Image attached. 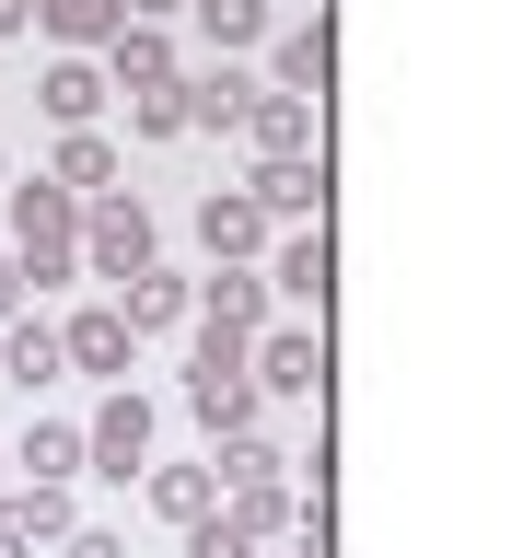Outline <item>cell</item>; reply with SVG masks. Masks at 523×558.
Wrapping results in <instances>:
<instances>
[{"mask_svg": "<svg viewBox=\"0 0 523 558\" xmlns=\"http://www.w3.org/2000/svg\"><path fill=\"white\" fill-rule=\"evenodd\" d=\"M12 256H24V279H59V244L82 233V209H70V186H12Z\"/></svg>", "mask_w": 523, "mask_h": 558, "instance_id": "cell-1", "label": "cell"}, {"mask_svg": "<svg viewBox=\"0 0 523 558\" xmlns=\"http://www.w3.org/2000/svg\"><path fill=\"white\" fill-rule=\"evenodd\" d=\"M82 244H94L105 279H139V268H151V209H139V198H94V209H82Z\"/></svg>", "mask_w": 523, "mask_h": 558, "instance_id": "cell-2", "label": "cell"}, {"mask_svg": "<svg viewBox=\"0 0 523 558\" xmlns=\"http://www.w3.org/2000/svg\"><path fill=\"white\" fill-rule=\"evenodd\" d=\"M139 453H151V408H139V396H105L94 430H82V465H94V477H139Z\"/></svg>", "mask_w": 523, "mask_h": 558, "instance_id": "cell-3", "label": "cell"}, {"mask_svg": "<svg viewBox=\"0 0 523 558\" xmlns=\"http://www.w3.org/2000/svg\"><path fill=\"white\" fill-rule=\"evenodd\" d=\"M244 198L268 209V221H303V209L326 198V163H314V151H291V163H256V186H244Z\"/></svg>", "mask_w": 523, "mask_h": 558, "instance_id": "cell-4", "label": "cell"}, {"mask_svg": "<svg viewBox=\"0 0 523 558\" xmlns=\"http://www.w3.org/2000/svg\"><path fill=\"white\" fill-rule=\"evenodd\" d=\"M35 24L59 35V47H117V24H129V0H35Z\"/></svg>", "mask_w": 523, "mask_h": 558, "instance_id": "cell-5", "label": "cell"}, {"mask_svg": "<svg viewBox=\"0 0 523 558\" xmlns=\"http://www.w3.org/2000/svg\"><path fill=\"white\" fill-rule=\"evenodd\" d=\"M174 94H186V129H244L256 82H244V70H198V82H174Z\"/></svg>", "mask_w": 523, "mask_h": 558, "instance_id": "cell-6", "label": "cell"}, {"mask_svg": "<svg viewBox=\"0 0 523 558\" xmlns=\"http://www.w3.org/2000/svg\"><path fill=\"white\" fill-rule=\"evenodd\" d=\"M256 233H268V209H256V198H221V186L198 198V244H209V256H256Z\"/></svg>", "mask_w": 523, "mask_h": 558, "instance_id": "cell-7", "label": "cell"}, {"mask_svg": "<svg viewBox=\"0 0 523 558\" xmlns=\"http://www.w3.org/2000/svg\"><path fill=\"white\" fill-rule=\"evenodd\" d=\"M244 129L268 140V163H291V151H314V105L303 94H256V105H244Z\"/></svg>", "mask_w": 523, "mask_h": 558, "instance_id": "cell-8", "label": "cell"}, {"mask_svg": "<svg viewBox=\"0 0 523 558\" xmlns=\"http://www.w3.org/2000/svg\"><path fill=\"white\" fill-rule=\"evenodd\" d=\"M151 512L163 523H209L221 512V465H163V477H151Z\"/></svg>", "mask_w": 523, "mask_h": 558, "instance_id": "cell-9", "label": "cell"}, {"mask_svg": "<svg viewBox=\"0 0 523 558\" xmlns=\"http://www.w3.org/2000/svg\"><path fill=\"white\" fill-rule=\"evenodd\" d=\"M59 349L82 361V373H129V314H70Z\"/></svg>", "mask_w": 523, "mask_h": 558, "instance_id": "cell-10", "label": "cell"}, {"mask_svg": "<svg viewBox=\"0 0 523 558\" xmlns=\"http://www.w3.org/2000/svg\"><path fill=\"white\" fill-rule=\"evenodd\" d=\"M105 59H117V82H129V94H163L174 82V47L151 24H117V47H105Z\"/></svg>", "mask_w": 523, "mask_h": 558, "instance_id": "cell-11", "label": "cell"}, {"mask_svg": "<svg viewBox=\"0 0 523 558\" xmlns=\"http://www.w3.org/2000/svg\"><path fill=\"white\" fill-rule=\"evenodd\" d=\"M0 523H12L24 547H35V535H70V477H24V488H12V512H0Z\"/></svg>", "mask_w": 523, "mask_h": 558, "instance_id": "cell-12", "label": "cell"}, {"mask_svg": "<svg viewBox=\"0 0 523 558\" xmlns=\"http://www.w3.org/2000/svg\"><path fill=\"white\" fill-rule=\"evenodd\" d=\"M256 314H268V291H256L244 268H221V279H209V326H198V338H244Z\"/></svg>", "mask_w": 523, "mask_h": 558, "instance_id": "cell-13", "label": "cell"}, {"mask_svg": "<svg viewBox=\"0 0 523 558\" xmlns=\"http://www.w3.org/2000/svg\"><path fill=\"white\" fill-rule=\"evenodd\" d=\"M0 361H12V384H59V373H70L59 326H12V338H0Z\"/></svg>", "mask_w": 523, "mask_h": 558, "instance_id": "cell-14", "label": "cell"}, {"mask_svg": "<svg viewBox=\"0 0 523 558\" xmlns=\"http://www.w3.org/2000/svg\"><path fill=\"white\" fill-rule=\"evenodd\" d=\"M256 396H314V338H268L256 349Z\"/></svg>", "mask_w": 523, "mask_h": 558, "instance_id": "cell-15", "label": "cell"}, {"mask_svg": "<svg viewBox=\"0 0 523 558\" xmlns=\"http://www.w3.org/2000/svg\"><path fill=\"white\" fill-rule=\"evenodd\" d=\"M94 105H105V82H94L82 59H59V70H47V117H59V129H94Z\"/></svg>", "mask_w": 523, "mask_h": 558, "instance_id": "cell-16", "label": "cell"}, {"mask_svg": "<svg viewBox=\"0 0 523 558\" xmlns=\"http://www.w3.org/2000/svg\"><path fill=\"white\" fill-rule=\"evenodd\" d=\"M117 314H129V338H139V326H174V314H186V279L139 268V279H129V303H117Z\"/></svg>", "mask_w": 523, "mask_h": 558, "instance_id": "cell-17", "label": "cell"}, {"mask_svg": "<svg viewBox=\"0 0 523 558\" xmlns=\"http://www.w3.org/2000/svg\"><path fill=\"white\" fill-rule=\"evenodd\" d=\"M279 94H326V24L279 35Z\"/></svg>", "mask_w": 523, "mask_h": 558, "instance_id": "cell-18", "label": "cell"}, {"mask_svg": "<svg viewBox=\"0 0 523 558\" xmlns=\"http://www.w3.org/2000/svg\"><path fill=\"white\" fill-rule=\"evenodd\" d=\"M279 291H291V303H326V233H303V244H279Z\"/></svg>", "mask_w": 523, "mask_h": 558, "instance_id": "cell-19", "label": "cell"}, {"mask_svg": "<svg viewBox=\"0 0 523 558\" xmlns=\"http://www.w3.org/2000/svg\"><path fill=\"white\" fill-rule=\"evenodd\" d=\"M198 24H209V47H256L268 35V0H198Z\"/></svg>", "mask_w": 523, "mask_h": 558, "instance_id": "cell-20", "label": "cell"}, {"mask_svg": "<svg viewBox=\"0 0 523 558\" xmlns=\"http://www.w3.org/2000/svg\"><path fill=\"white\" fill-rule=\"evenodd\" d=\"M105 174H117V151H105L94 129H70V140H59V174H47V186H105Z\"/></svg>", "mask_w": 523, "mask_h": 558, "instance_id": "cell-21", "label": "cell"}, {"mask_svg": "<svg viewBox=\"0 0 523 558\" xmlns=\"http://www.w3.org/2000/svg\"><path fill=\"white\" fill-rule=\"evenodd\" d=\"M24 465H35V477H70V465H82V430H70V418H47V430L24 442Z\"/></svg>", "mask_w": 523, "mask_h": 558, "instance_id": "cell-22", "label": "cell"}, {"mask_svg": "<svg viewBox=\"0 0 523 558\" xmlns=\"http://www.w3.org/2000/svg\"><path fill=\"white\" fill-rule=\"evenodd\" d=\"M174 129H186V94H174V82H163V94H139V140H174Z\"/></svg>", "mask_w": 523, "mask_h": 558, "instance_id": "cell-23", "label": "cell"}, {"mask_svg": "<svg viewBox=\"0 0 523 558\" xmlns=\"http://www.w3.org/2000/svg\"><path fill=\"white\" fill-rule=\"evenodd\" d=\"M59 547H70V558H129V535H105V523H70Z\"/></svg>", "mask_w": 523, "mask_h": 558, "instance_id": "cell-24", "label": "cell"}, {"mask_svg": "<svg viewBox=\"0 0 523 558\" xmlns=\"http://www.w3.org/2000/svg\"><path fill=\"white\" fill-rule=\"evenodd\" d=\"M12 303H24V256H0V314H12Z\"/></svg>", "mask_w": 523, "mask_h": 558, "instance_id": "cell-25", "label": "cell"}, {"mask_svg": "<svg viewBox=\"0 0 523 558\" xmlns=\"http://www.w3.org/2000/svg\"><path fill=\"white\" fill-rule=\"evenodd\" d=\"M35 24V0H0V35H24Z\"/></svg>", "mask_w": 523, "mask_h": 558, "instance_id": "cell-26", "label": "cell"}, {"mask_svg": "<svg viewBox=\"0 0 523 558\" xmlns=\"http://www.w3.org/2000/svg\"><path fill=\"white\" fill-rule=\"evenodd\" d=\"M0 558H24V535H12V523H0Z\"/></svg>", "mask_w": 523, "mask_h": 558, "instance_id": "cell-27", "label": "cell"}, {"mask_svg": "<svg viewBox=\"0 0 523 558\" xmlns=\"http://www.w3.org/2000/svg\"><path fill=\"white\" fill-rule=\"evenodd\" d=\"M129 12H174V0H129Z\"/></svg>", "mask_w": 523, "mask_h": 558, "instance_id": "cell-28", "label": "cell"}]
</instances>
